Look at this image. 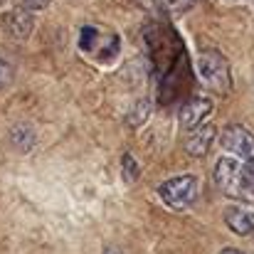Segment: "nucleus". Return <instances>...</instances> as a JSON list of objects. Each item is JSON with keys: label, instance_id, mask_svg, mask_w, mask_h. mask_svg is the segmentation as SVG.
Segmentation results:
<instances>
[{"label": "nucleus", "instance_id": "obj_3", "mask_svg": "<svg viewBox=\"0 0 254 254\" xmlns=\"http://www.w3.org/2000/svg\"><path fill=\"white\" fill-rule=\"evenodd\" d=\"M161 200L168 205V207H188L195 195H197V178L195 175H180V178H170L161 185Z\"/></svg>", "mask_w": 254, "mask_h": 254}, {"label": "nucleus", "instance_id": "obj_4", "mask_svg": "<svg viewBox=\"0 0 254 254\" xmlns=\"http://www.w3.org/2000/svg\"><path fill=\"white\" fill-rule=\"evenodd\" d=\"M222 141V148L227 153H232L237 161H245V163H252L254 161V136L242 128V126H227L220 136Z\"/></svg>", "mask_w": 254, "mask_h": 254}, {"label": "nucleus", "instance_id": "obj_2", "mask_svg": "<svg viewBox=\"0 0 254 254\" xmlns=\"http://www.w3.org/2000/svg\"><path fill=\"white\" fill-rule=\"evenodd\" d=\"M197 77L210 91L227 96L232 89V72L227 60L217 50H205L197 55Z\"/></svg>", "mask_w": 254, "mask_h": 254}, {"label": "nucleus", "instance_id": "obj_11", "mask_svg": "<svg viewBox=\"0 0 254 254\" xmlns=\"http://www.w3.org/2000/svg\"><path fill=\"white\" fill-rule=\"evenodd\" d=\"M20 5L35 12V10H42V7H47V5H50V0H20Z\"/></svg>", "mask_w": 254, "mask_h": 254}, {"label": "nucleus", "instance_id": "obj_12", "mask_svg": "<svg viewBox=\"0 0 254 254\" xmlns=\"http://www.w3.org/2000/svg\"><path fill=\"white\" fill-rule=\"evenodd\" d=\"M247 235L254 237V212H247Z\"/></svg>", "mask_w": 254, "mask_h": 254}, {"label": "nucleus", "instance_id": "obj_14", "mask_svg": "<svg viewBox=\"0 0 254 254\" xmlns=\"http://www.w3.org/2000/svg\"><path fill=\"white\" fill-rule=\"evenodd\" d=\"M106 254H119L116 250H106Z\"/></svg>", "mask_w": 254, "mask_h": 254}, {"label": "nucleus", "instance_id": "obj_16", "mask_svg": "<svg viewBox=\"0 0 254 254\" xmlns=\"http://www.w3.org/2000/svg\"><path fill=\"white\" fill-rule=\"evenodd\" d=\"M252 166H254V161H252Z\"/></svg>", "mask_w": 254, "mask_h": 254}, {"label": "nucleus", "instance_id": "obj_9", "mask_svg": "<svg viewBox=\"0 0 254 254\" xmlns=\"http://www.w3.org/2000/svg\"><path fill=\"white\" fill-rule=\"evenodd\" d=\"M124 168H126V180H136L138 178V166L131 156H124Z\"/></svg>", "mask_w": 254, "mask_h": 254}, {"label": "nucleus", "instance_id": "obj_15", "mask_svg": "<svg viewBox=\"0 0 254 254\" xmlns=\"http://www.w3.org/2000/svg\"><path fill=\"white\" fill-rule=\"evenodd\" d=\"M2 2H5V0H0V5H2Z\"/></svg>", "mask_w": 254, "mask_h": 254}, {"label": "nucleus", "instance_id": "obj_8", "mask_svg": "<svg viewBox=\"0 0 254 254\" xmlns=\"http://www.w3.org/2000/svg\"><path fill=\"white\" fill-rule=\"evenodd\" d=\"M153 5H158V7H163V10H168V12H183V10H188L195 0H151Z\"/></svg>", "mask_w": 254, "mask_h": 254}, {"label": "nucleus", "instance_id": "obj_6", "mask_svg": "<svg viewBox=\"0 0 254 254\" xmlns=\"http://www.w3.org/2000/svg\"><path fill=\"white\" fill-rule=\"evenodd\" d=\"M215 136H217V128L212 126V124H202V126H195L190 133H188V138H185V151L190 153V156H205L207 153V148L212 146V141H215Z\"/></svg>", "mask_w": 254, "mask_h": 254}, {"label": "nucleus", "instance_id": "obj_10", "mask_svg": "<svg viewBox=\"0 0 254 254\" xmlns=\"http://www.w3.org/2000/svg\"><path fill=\"white\" fill-rule=\"evenodd\" d=\"M10 79H12V69H10V64H5V62L0 60V89L10 84Z\"/></svg>", "mask_w": 254, "mask_h": 254}, {"label": "nucleus", "instance_id": "obj_5", "mask_svg": "<svg viewBox=\"0 0 254 254\" xmlns=\"http://www.w3.org/2000/svg\"><path fill=\"white\" fill-rule=\"evenodd\" d=\"M35 27V15L32 10L17 5L15 10H10L7 15H2V30L10 35V37H17V40H25Z\"/></svg>", "mask_w": 254, "mask_h": 254}, {"label": "nucleus", "instance_id": "obj_1", "mask_svg": "<svg viewBox=\"0 0 254 254\" xmlns=\"http://www.w3.org/2000/svg\"><path fill=\"white\" fill-rule=\"evenodd\" d=\"M215 180L220 190L237 200H254V166L237 158H220L215 166Z\"/></svg>", "mask_w": 254, "mask_h": 254}, {"label": "nucleus", "instance_id": "obj_13", "mask_svg": "<svg viewBox=\"0 0 254 254\" xmlns=\"http://www.w3.org/2000/svg\"><path fill=\"white\" fill-rule=\"evenodd\" d=\"M220 254H245V252H240V250H235V247H227V250H222Z\"/></svg>", "mask_w": 254, "mask_h": 254}, {"label": "nucleus", "instance_id": "obj_7", "mask_svg": "<svg viewBox=\"0 0 254 254\" xmlns=\"http://www.w3.org/2000/svg\"><path fill=\"white\" fill-rule=\"evenodd\" d=\"M210 111H212V101H207V99H190L180 109V126H183V131H192L195 126H200L202 119Z\"/></svg>", "mask_w": 254, "mask_h": 254}]
</instances>
